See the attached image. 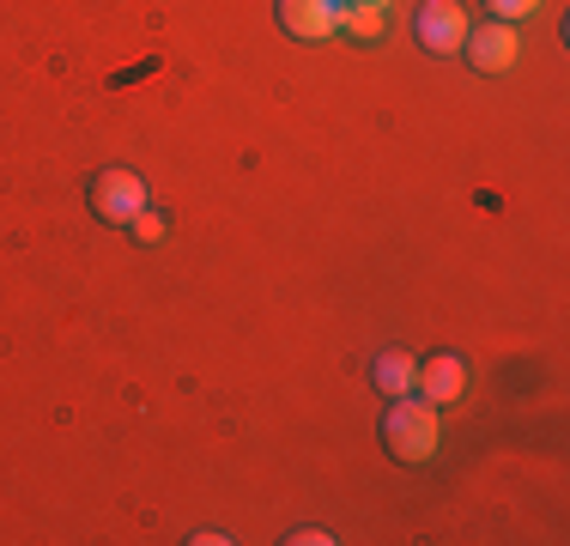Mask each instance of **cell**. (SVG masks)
Instances as JSON below:
<instances>
[{"label": "cell", "instance_id": "cell-1", "mask_svg": "<svg viewBox=\"0 0 570 546\" xmlns=\"http://www.w3.org/2000/svg\"><path fill=\"white\" fill-rule=\"evenodd\" d=\"M383 449L395 461H431L443 449V407L419 401V394H401L383 413Z\"/></svg>", "mask_w": 570, "mask_h": 546}, {"label": "cell", "instance_id": "cell-2", "mask_svg": "<svg viewBox=\"0 0 570 546\" xmlns=\"http://www.w3.org/2000/svg\"><path fill=\"white\" fill-rule=\"evenodd\" d=\"M86 195H91V213H98L104 225H128L140 207H153V188H146V176H134V170H98Z\"/></svg>", "mask_w": 570, "mask_h": 546}, {"label": "cell", "instance_id": "cell-3", "mask_svg": "<svg viewBox=\"0 0 570 546\" xmlns=\"http://www.w3.org/2000/svg\"><path fill=\"white\" fill-rule=\"evenodd\" d=\"M473 19L461 12V0H425L413 19V37L425 55H461V43H468Z\"/></svg>", "mask_w": 570, "mask_h": 546}, {"label": "cell", "instance_id": "cell-4", "mask_svg": "<svg viewBox=\"0 0 570 546\" xmlns=\"http://www.w3.org/2000/svg\"><path fill=\"white\" fill-rule=\"evenodd\" d=\"M461 55L473 61V74H510L515 55H522V43H515V25H504V19L473 25L468 43H461Z\"/></svg>", "mask_w": 570, "mask_h": 546}, {"label": "cell", "instance_id": "cell-5", "mask_svg": "<svg viewBox=\"0 0 570 546\" xmlns=\"http://www.w3.org/2000/svg\"><path fill=\"white\" fill-rule=\"evenodd\" d=\"M413 394L431 401V407H455L461 394H468V364H461L455 352H431V359H419Z\"/></svg>", "mask_w": 570, "mask_h": 546}, {"label": "cell", "instance_id": "cell-6", "mask_svg": "<svg viewBox=\"0 0 570 546\" xmlns=\"http://www.w3.org/2000/svg\"><path fill=\"white\" fill-rule=\"evenodd\" d=\"M341 7L346 0H279V31L304 37V43H328V37H341Z\"/></svg>", "mask_w": 570, "mask_h": 546}, {"label": "cell", "instance_id": "cell-7", "mask_svg": "<svg viewBox=\"0 0 570 546\" xmlns=\"http://www.w3.org/2000/svg\"><path fill=\"white\" fill-rule=\"evenodd\" d=\"M395 25V0H346L341 7V37H358V43H376Z\"/></svg>", "mask_w": 570, "mask_h": 546}, {"label": "cell", "instance_id": "cell-8", "mask_svg": "<svg viewBox=\"0 0 570 546\" xmlns=\"http://www.w3.org/2000/svg\"><path fill=\"white\" fill-rule=\"evenodd\" d=\"M413 377H419V359H413V352H401V347L376 352L371 382L383 389V401H401V394H413Z\"/></svg>", "mask_w": 570, "mask_h": 546}, {"label": "cell", "instance_id": "cell-9", "mask_svg": "<svg viewBox=\"0 0 570 546\" xmlns=\"http://www.w3.org/2000/svg\"><path fill=\"white\" fill-rule=\"evenodd\" d=\"M540 7H547V0H485V19H504V25H515V19H534Z\"/></svg>", "mask_w": 570, "mask_h": 546}, {"label": "cell", "instance_id": "cell-10", "mask_svg": "<svg viewBox=\"0 0 570 546\" xmlns=\"http://www.w3.org/2000/svg\"><path fill=\"white\" fill-rule=\"evenodd\" d=\"M128 225H134V237H140V243H165V213H153V207H140V213H134L128 218Z\"/></svg>", "mask_w": 570, "mask_h": 546}, {"label": "cell", "instance_id": "cell-11", "mask_svg": "<svg viewBox=\"0 0 570 546\" xmlns=\"http://www.w3.org/2000/svg\"><path fill=\"white\" fill-rule=\"evenodd\" d=\"M292 540H297V546H328V535H322V528H297Z\"/></svg>", "mask_w": 570, "mask_h": 546}]
</instances>
